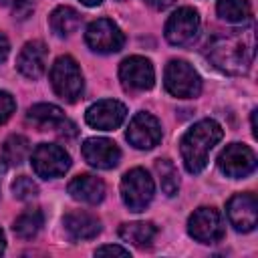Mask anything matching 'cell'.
I'll list each match as a JSON object with an SVG mask.
<instances>
[{"label":"cell","instance_id":"2","mask_svg":"<svg viewBox=\"0 0 258 258\" xmlns=\"http://www.w3.org/2000/svg\"><path fill=\"white\" fill-rule=\"evenodd\" d=\"M222 125L214 119H202L183 133L179 141V151L183 165L189 173H200L208 165L210 151L222 139Z\"/></svg>","mask_w":258,"mask_h":258},{"label":"cell","instance_id":"17","mask_svg":"<svg viewBox=\"0 0 258 258\" xmlns=\"http://www.w3.org/2000/svg\"><path fill=\"white\" fill-rule=\"evenodd\" d=\"M67 189H69L73 200L83 202V204H91V206L103 202V198H105L103 179H99L95 175H89V173H83V175H77L75 179H71Z\"/></svg>","mask_w":258,"mask_h":258},{"label":"cell","instance_id":"4","mask_svg":"<svg viewBox=\"0 0 258 258\" xmlns=\"http://www.w3.org/2000/svg\"><path fill=\"white\" fill-rule=\"evenodd\" d=\"M153 179L143 167L129 169L121 179V198L131 212H143L153 200Z\"/></svg>","mask_w":258,"mask_h":258},{"label":"cell","instance_id":"1","mask_svg":"<svg viewBox=\"0 0 258 258\" xmlns=\"http://www.w3.org/2000/svg\"><path fill=\"white\" fill-rule=\"evenodd\" d=\"M206 54L212 60V64L222 73L244 75L252 64L254 48H252V40L248 42L242 34L226 32L210 38L206 46Z\"/></svg>","mask_w":258,"mask_h":258},{"label":"cell","instance_id":"26","mask_svg":"<svg viewBox=\"0 0 258 258\" xmlns=\"http://www.w3.org/2000/svg\"><path fill=\"white\" fill-rule=\"evenodd\" d=\"M12 194H14L16 200L26 202V200H32V198L38 196V185H36L30 177L20 175V177H16V179L12 181Z\"/></svg>","mask_w":258,"mask_h":258},{"label":"cell","instance_id":"22","mask_svg":"<svg viewBox=\"0 0 258 258\" xmlns=\"http://www.w3.org/2000/svg\"><path fill=\"white\" fill-rule=\"evenodd\" d=\"M218 16L232 24H244L252 18V6L248 0H218Z\"/></svg>","mask_w":258,"mask_h":258},{"label":"cell","instance_id":"14","mask_svg":"<svg viewBox=\"0 0 258 258\" xmlns=\"http://www.w3.org/2000/svg\"><path fill=\"white\" fill-rule=\"evenodd\" d=\"M228 220L238 232H252L258 224V202L254 194H236L230 198L228 206Z\"/></svg>","mask_w":258,"mask_h":258},{"label":"cell","instance_id":"15","mask_svg":"<svg viewBox=\"0 0 258 258\" xmlns=\"http://www.w3.org/2000/svg\"><path fill=\"white\" fill-rule=\"evenodd\" d=\"M81 151H83L85 161L89 165L97 167V169H111L121 159V151H119L117 143L111 141V139H105V137H89V139H85Z\"/></svg>","mask_w":258,"mask_h":258},{"label":"cell","instance_id":"18","mask_svg":"<svg viewBox=\"0 0 258 258\" xmlns=\"http://www.w3.org/2000/svg\"><path fill=\"white\" fill-rule=\"evenodd\" d=\"M64 230L73 240H91L101 232V220L89 212H69L62 220Z\"/></svg>","mask_w":258,"mask_h":258},{"label":"cell","instance_id":"31","mask_svg":"<svg viewBox=\"0 0 258 258\" xmlns=\"http://www.w3.org/2000/svg\"><path fill=\"white\" fill-rule=\"evenodd\" d=\"M4 6H12V8H16V6H20L24 0H0Z\"/></svg>","mask_w":258,"mask_h":258},{"label":"cell","instance_id":"24","mask_svg":"<svg viewBox=\"0 0 258 258\" xmlns=\"http://www.w3.org/2000/svg\"><path fill=\"white\" fill-rule=\"evenodd\" d=\"M30 151V143L24 135H10L2 145V161L10 167L20 165Z\"/></svg>","mask_w":258,"mask_h":258},{"label":"cell","instance_id":"9","mask_svg":"<svg viewBox=\"0 0 258 258\" xmlns=\"http://www.w3.org/2000/svg\"><path fill=\"white\" fill-rule=\"evenodd\" d=\"M218 167L228 177H246L256 169V155L244 143H230L220 153Z\"/></svg>","mask_w":258,"mask_h":258},{"label":"cell","instance_id":"7","mask_svg":"<svg viewBox=\"0 0 258 258\" xmlns=\"http://www.w3.org/2000/svg\"><path fill=\"white\" fill-rule=\"evenodd\" d=\"M85 40L91 50L101 52V54L117 52L125 44V36L121 32V28L109 18H99V20L91 22L85 32Z\"/></svg>","mask_w":258,"mask_h":258},{"label":"cell","instance_id":"21","mask_svg":"<svg viewBox=\"0 0 258 258\" xmlns=\"http://www.w3.org/2000/svg\"><path fill=\"white\" fill-rule=\"evenodd\" d=\"M48 22L56 36H69L81 26V14L71 6H58L52 10Z\"/></svg>","mask_w":258,"mask_h":258},{"label":"cell","instance_id":"20","mask_svg":"<svg viewBox=\"0 0 258 258\" xmlns=\"http://www.w3.org/2000/svg\"><path fill=\"white\" fill-rule=\"evenodd\" d=\"M155 234H157V230L151 222H129V224H121V228H119V238L137 248L151 246Z\"/></svg>","mask_w":258,"mask_h":258},{"label":"cell","instance_id":"27","mask_svg":"<svg viewBox=\"0 0 258 258\" xmlns=\"http://www.w3.org/2000/svg\"><path fill=\"white\" fill-rule=\"evenodd\" d=\"M14 109H16V103H14L12 95L6 93V91H0V125L6 123L12 117Z\"/></svg>","mask_w":258,"mask_h":258},{"label":"cell","instance_id":"6","mask_svg":"<svg viewBox=\"0 0 258 258\" xmlns=\"http://www.w3.org/2000/svg\"><path fill=\"white\" fill-rule=\"evenodd\" d=\"M69 167H71V157L60 145L40 143L32 151V169L42 179L60 177L69 171Z\"/></svg>","mask_w":258,"mask_h":258},{"label":"cell","instance_id":"16","mask_svg":"<svg viewBox=\"0 0 258 258\" xmlns=\"http://www.w3.org/2000/svg\"><path fill=\"white\" fill-rule=\"evenodd\" d=\"M16 69L26 79H38L46 69V46L40 40L26 42L18 52Z\"/></svg>","mask_w":258,"mask_h":258},{"label":"cell","instance_id":"33","mask_svg":"<svg viewBox=\"0 0 258 258\" xmlns=\"http://www.w3.org/2000/svg\"><path fill=\"white\" fill-rule=\"evenodd\" d=\"M4 248H6V240H4V232L0 230V254L4 252Z\"/></svg>","mask_w":258,"mask_h":258},{"label":"cell","instance_id":"25","mask_svg":"<svg viewBox=\"0 0 258 258\" xmlns=\"http://www.w3.org/2000/svg\"><path fill=\"white\" fill-rule=\"evenodd\" d=\"M155 173L159 177V185L165 196H175L179 189V179H177V169L169 159H157L155 161Z\"/></svg>","mask_w":258,"mask_h":258},{"label":"cell","instance_id":"13","mask_svg":"<svg viewBox=\"0 0 258 258\" xmlns=\"http://www.w3.org/2000/svg\"><path fill=\"white\" fill-rule=\"evenodd\" d=\"M198 28H200V16L194 8L189 6H183V8H177L167 24H165V38L167 42L171 44H187L189 40H194V36L198 34Z\"/></svg>","mask_w":258,"mask_h":258},{"label":"cell","instance_id":"34","mask_svg":"<svg viewBox=\"0 0 258 258\" xmlns=\"http://www.w3.org/2000/svg\"><path fill=\"white\" fill-rule=\"evenodd\" d=\"M83 4H87V6H99L103 0H81Z\"/></svg>","mask_w":258,"mask_h":258},{"label":"cell","instance_id":"32","mask_svg":"<svg viewBox=\"0 0 258 258\" xmlns=\"http://www.w3.org/2000/svg\"><path fill=\"white\" fill-rule=\"evenodd\" d=\"M252 135L254 137L258 135V131H256V111H252Z\"/></svg>","mask_w":258,"mask_h":258},{"label":"cell","instance_id":"11","mask_svg":"<svg viewBox=\"0 0 258 258\" xmlns=\"http://www.w3.org/2000/svg\"><path fill=\"white\" fill-rule=\"evenodd\" d=\"M127 141L137 149H153L161 141V123L151 113H135L127 127Z\"/></svg>","mask_w":258,"mask_h":258},{"label":"cell","instance_id":"19","mask_svg":"<svg viewBox=\"0 0 258 258\" xmlns=\"http://www.w3.org/2000/svg\"><path fill=\"white\" fill-rule=\"evenodd\" d=\"M26 121L32 123L38 131H46V129H56L62 121H64V113L60 107L50 105V103H38L32 105L26 113Z\"/></svg>","mask_w":258,"mask_h":258},{"label":"cell","instance_id":"35","mask_svg":"<svg viewBox=\"0 0 258 258\" xmlns=\"http://www.w3.org/2000/svg\"><path fill=\"white\" fill-rule=\"evenodd\" d=\"M0 173H2V167H0Z\"/></svg>","mask_w":258,"mask_h":258},{"label":"cell","instance_id":"30","mask_svg":"<svg viewBox=\"0 0 258 258\" xmlns=\"http://www.w3.org/2000/svg\"><path fill=\"white\" fill-rule=\"evenodd\" d=\"M151 8H155V10H165V8H169V6H173L175 4V0H145Z\"/></svg>","mask_w":258,"mask_h":258},{"label":"cell","instance_id":"5","mask_svg":"<svg viewBox=\"0 0 258 258\" xmlns=\"http://www.w3.org/2000/svg\"><path fill=\"white\" fill-rule=\"evenodd\" d=\"M163 85L169 95L179 99L198 97L202 91V79L185 60H169L163 73Z\"/></svg>","mask_w":258,"mask_h":258},{"label":"cell","instance_id":"10","mask_svg":"<svg viewBox=\"0 0 258 258\" xmlns=\"http://www.w3.org/2000/svg\"><path fill=\"white\" fill-rule=\"evenodd\" d=\"M119 79L129 91H147L155 83V71L145 56H129L119 64Z\"/></svg>","mask_w":258,"mask_h":258},{"label":"cell","instance_id":"3","mask_svg":"<svg viewBox=\"0 0 258 258\" xmlns=\"http://www.w3.org/2000/svg\"><path fill=\"white\" fill-rule=\"evenodd\" d=\"M50 85L67 103H75L83 95V75L73 56H58L50 69Z\"/></svg>","mask_w":258,"mask_h":258},{"label":"cell","instance_id":"28","mask_svg":"<svg viewBox=\"0 0 258 258\" xmlns=\"http://www.w3.org/2000/svg\"><path fill=\"white\" fill-rule=\"evenodd\" d=\"M97 256H105V254H115V256H129V250L127 248H121V246H101L97 248L95 252Z\"/></svg>","mask_w":258,"mask_h":258},{"label":"cell","instance_id":"8","mask_svg":"<svg viewBox=\"0 0 258 258\" xmlns=\"http://www.w3.org/2000/svg\"><path fill=\"white\" fill-rule=\"evenodd\" d=\"M187 232L202 244L218 242L224 236L222 216L216 208H198L187 220Z\"/></svg>","mask_w":258,"mask_h":258},{"label":"cell","instance_id":"12","mask_svg":"<svg viewBox=\"0 0 258 258\" xmlns=\"http://www.w3.org/2000/svg\"><path fill=\"white\" fill-rule=\"evenodd\" d=\"M127 109L123 103L115 101V99H103L93 103L87 113H85V121L93 127V129H101V131H113L117 129L123 121H125Z\"/></svg>","mask_w":258,"mask_h":258},{"label":"cell","instance_id":"23","mask_svg":"<svg viewBox=\"0 0 258 258\" xmlns=\"http://www.w3.org/2000/svg\"><path fill=\"white\" fill-rule=\"evenodd\" d=\"M42 222H44L42 212H40L38 208H30V210L22 212V214L16 218L12 230H14V234H16L18 238H22V240H30V238H34V236L40 232Z\"/></svg>","mask_w":258,"mask_h":258},{"label":"cell","instance_id":"29","mask_svg":"<svg viewBox=\"0 0 258 258\" xmlns=\"http://www.w3.org/2000/svg\"><path fill=\"white\" fill-rule=\"evenodd\" d=\"M8 52H10V42H8V38H6V36L0 32V64L6 60Z\"/></svg>","mask_w":258,"mask_h":258}]
</instances>
